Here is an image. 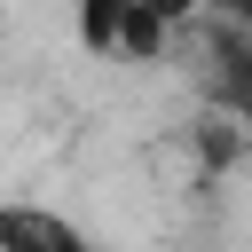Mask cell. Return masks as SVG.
Here are the masks:
<instances>
[{
	"mask_svg": "<svg viewBox=\"0 0 252 252\" xmlns=\"http://www.w3.org/2000/svg\"><path fill=\"white\" fill-rule=\"evenodd\" d=\"M0 252H94V236L39 197H0Z\"/></svg>",
	"mask_w": 252,
	"mask_h": 252,
	"instance_id": "obj_1",
	"label": "cell"
},
{
	"mask_svg": "<svg viewBox=\"0 0 252 252\" xmlns=\"http://www.w3.org/2000/svg\"><path fill=\"white\" fill-rule=\"evenodd\" d=\"M134 8H142V0H71V32H79V47H87V55H118Z\"/></svg>",
	"mask_w": 252,
	"mask_h": 252,
	"instance_id": "obj_2",
	"label": "cell"
}]
</instances>
